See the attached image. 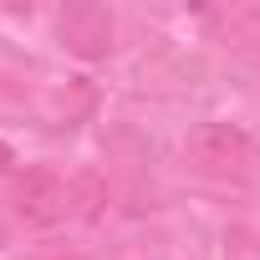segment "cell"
I'll return each instance as SVG.
<instances>
[{
	"instance_id": "cell-1",
	"label": "cell",
	"mask_w": 260,
	"mask_h": 260,
	"mask_svg": "<svg viewBox=\"0 0 260 260\" xmlns=\"http://www.w3.org/2000/svg\"><path fill=\"white\" fill-rule=\"evenodd\" d=\"M184 158L209 179H245L255 169V138L235 122H199L184 138Z\"/></svg>"
},
{
	"instance_id": "cell-2",
	"label": "cell",
	"mask_w": 260,
	"mask_h": 260,
	"mask_svg": "<svg viewBox=\"0 0 260 260\" xmlns=\"http://www.w3.org/2000/svg\"><path fill=\"white\" fill-rule=\"evenodd\" d=\"M112 36H117L112 11H107V6H92V0H77V6H67V11L56 16V41H61L72 56H82V61L112 56Z\"/></svg>"
},
{
	"instance_id": "cell-3",
	"label": "cell",
	"mask_w": 260,
	"mask_h": 260,
	"mask_svg": "<svg viewBox=\"0 0 260 260\" xmlns=\"http://www.w3.org/2000/svg\"><path fill=\"white\" fill-rule=\"evenodd\" d=\"M11 199H16V214L26 224H56V219L72 214V184L56 169H41V164L16 179V194Z\"/></svg>"
},
{
	"instance_id": "cell-4",
	"label": "cell",
	"mask_w": 260,
	"mask_h": 260,
	"mask_svg": "<svg viewBox=\"0 0 260 260\" xmlns=\"http://www.w3.org/2000/svg\"><path fill=\"white\" fill-rule=\"evenodd\" d=\"M209 31H214V41H224V46H235V51H255V46H260V6L214 11V16H209Z\"/></svg>"
},
{
	"instance_id": "cell-5",
	"label": "cell",
	"mask_w": 260,
	"mask_h": 260,
	"mask_svg": "<svg viewBox=\"0 0 260 260\" xmlns=\"http://www.w3.org/2000/svg\"><path fill=\"white\" fill-rule=\"evenodd\" d=\"M11 164H16V153H11V148H6V143H0V174H6V169H11Z\"/></svg>"
},
{
	"instance_id": "cell-6",
	"label": "cell",
	"mask_w": 260,
	"mask_h": 260,
	"mask_svg": "<svg viewBox=\"0 0 260 260\" xmlns=\"http://www.w3.org/2000/svg\"><path fill=\"white\" fill-rule=\"evenodd\" d=\"M0 245H6V224H0Z\"/></svg>"
}]
</instances>
